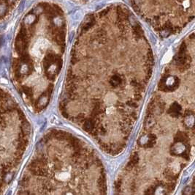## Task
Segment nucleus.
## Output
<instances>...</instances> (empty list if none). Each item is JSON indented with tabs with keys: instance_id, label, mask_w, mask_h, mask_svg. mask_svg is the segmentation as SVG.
Instances as JSON below:
<instances>
[{
	"instance_id": "obj_1",
	"label": "nucleus",
	"mask_w": 195,
	"mask_h": 195,
	"mask_svg": "<svg viewBox=\"0 0 195 195\" xmlns=\"http://www.w3.org/2000/svg\"><path fill=\"white\" fill-rule=\"evenodd\" d=\"M48 17L44 7L29 11L20 21L13 42V82L21 93L30 97L46 88L53 72Z\"/></svg>"
}]
</instances>
